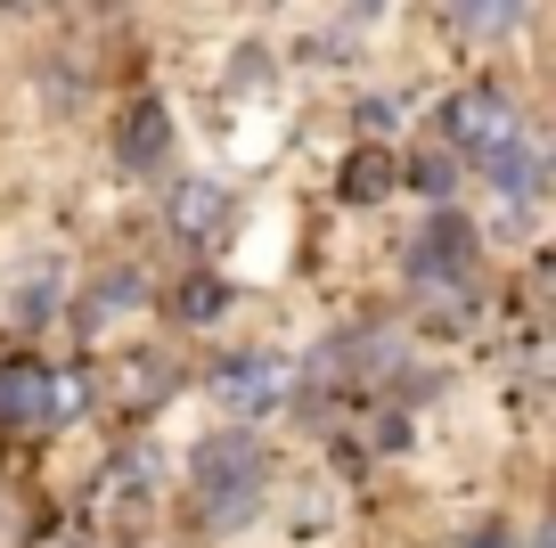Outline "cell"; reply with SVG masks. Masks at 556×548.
I'll return each instance as SVG.
<instances>
[{
	"instance_id": "6da1fadb",
	"label": "cell",
	"mask_w": 556,
	"mask_h": 548,
	"mask_svg": "<svg viewBox=\"0 0 556 548\" xmlns=\"http://www.w3.org/2000/svg\"><path fill=\"white\" fill-rule=\"evenodd\" d=\"M262 483H270V466H262V443H254V434H213V443L197 450V508H205L213 532L254 524Z\"/></svg>"
},
{
	"instance_id": "277c9868",
	"label": "cell",
	"mask_w": 556,
	"mask_h": 548,
	"mask_svg": "<svg viewBox=\"0 0 556 548\" xmlns=\"http://www.w3.org/2000/svg\"><path fill=\"white\" fill-rule=\"evenodd\" d=\"M213 394H222L238 418H270L278 401L295 394V377H287L278 352H229V360H213Z\"/></svg>"
},
{
	"instance_id": "52a82bcc",
	"label": "cell",
	"mask_w": 556,
	"mask_h": 548,
	"mask_svg": "<svg viewBox=\"0 0 556 548\" xmlns=\"http://www.w3.org/2000/svg\"><path fill=\"white\" fill-rule=\"evenodd\" d=\"M483 172H491V189H500V197H516V205H532V197H540V148H532V139H500V148H491L483 155Z\"/></svg>"
},
{
	"instance_id": "2e32d148",
	"label": "cell",
	"mask_w": 556,
	"mask_h": 548,
	"mask_svg": "<svg viewBox=\"0 0 556 548\" xmlns=\"http://www.w3.org/2000/svg\"><path fill=\"white\" fill-rule=\"evenodd\" d=\"M458 548H516V540H507V532L491 524V532H467V540H458Z\"/></svg>"
},
{
	"instance_id": "e0dca14e",
	"label": "cell",
	"mask_w": 556,
	"mask_h": 548,
	"mask_svg": "<svg viewBox=\"0 0 556 548\" xmlns=\"http://www.w3.org/2000/svg\"><path fill=\"white\" fill-rule=\"evenodd\" d=\"M361 9H377V0H361Z\"/></svg>"
},
{
	"instance_id": "5bb4252c",
	"label": "cell",
	"mask_w": 556,
	"mask_h": 548,
	"mask_svg": "<svg viewBox=\"0 0 556 548\" xmlns=\"http://www.w3.org/2000/svg\"><path fill=\"white\" fill-rule=\"evenodd\" d=\"M50 311H58V271H50V262H41V271L34 278H25V287H17V320H50Z\"/></svg>"
},
{
	"instance_id": "9c48e42d",
	"label": "cell",
	"mask_w": 556,
	"mask_h": 548,
	"mask_svg": "<svg viewBox=\"0 0 556 548\" xmlns=\"http://www.w3.org/2000/svg\"><path fill=\"white\" fill-rule=\"evenodd\" d=\"M123 311H139V271H115V278H99V287H90V303H83V327L99 336V327H115Z\"/></svg>"
},
{
	"instance_id": "8fae6325",
	"label": "cell",
	"mask_w": 556,
	"mask_h": 548,
	"mask_svg": "<svg viewBox=\"0 0 556 548\" xmlns=\"http://www.w3.org/2000/svg\"><path fill=\"white\" fill-rule=\"evenodd\" d=\"M148 483H156V459H148V450H131V459H115L99 475V491H106V508H139V499H148Z\"/></svg>"
},
{
	"instance_id": "30bf717a",
	"label": "cell",
	"mask_w": 556,
	"mask_h": 548,
	"mask_svg": "<svg viewBox=\"0 0 556 548\" xmlns=\"http://www.w3.org/2000/svg\"><path fill=\"white\" fill-rule=\"evenodd\" d=\"M336 189H344V205H377L384 189H393V155H377V148H361L344 164V180H336Z\"/></svg>"
},
{
	"instance_id": "ba28073f",
	"label": "cell",
	"mask_w": 556,
	"mask_h": 548,
	"mask_svg": "<svg viewBox=\"0 0 556 548\" xmlns=\"http://www.w3.org/2000/svg\"><path fill=\"white\" fill-rule=\"evenodd\" d=\"M173 229H180V238H222V229H229V189H213V180H180V189H173Z\"/></svg>"
},
{
	"instance_id": "4fadbf2b",
	"label": "cell",
	"mask_w": 556,
	"mask_h": 548,
	"mask_svg": "<svg viewBox=\"0 0 556 548\" xmlns=\"http://www.w3.org/2000/svg\"><path fill=\"white\" fill-rule=\"evenodd\" d=\"M173 311H180V320H197V327H205V320H222V311H229V287H222V278H189Z\"/></svg>"
},
{
	"instance_id": "9a60e30c",
	"label": "cell",
	"mask_w": 556,
	"mask_h": 548,
	"mask_svg": "<svg viewBox=\"0 0 556 548\" xmlns=\"http://www.w3.org/2000/svg\"><path fill=\"white\" fill-rule=\"evenodd\" d=\"M409 180H417L426 197H451V189H458V172L442 164V155H417V164H409Z\"/></svg>"
},
{
	"instance_id": "3957f363",
	"label": "cell",
	"mask_w": 556,
	"mask_h": 548,
	"mask_svg": "<svg viewBox=\"0 0 556 548\" xmlns=\"http://www.w3.org/2000/svg\"><path fill=\"white\" fill-rule=\"evenodd\" d=\"M467 271H475V229L458 222V213H434V222L409 238V278L426 295H458Z\"/></svg>"
},
{
	"instance_id": "7c38bea8",
	"label": "cell",
	"mask_w": 556,
	"mask_h": 548,
	"mask_svg": "<svg viewBox=\"0 0 556 548\" xmlns=\"http://www.w3.org/2000/svg\"><path fill=\"white\" fill-rule=\"evenodd\" d=\"M523 9H532V0H451L458 34H516Z\"/></svg>"
},
{
	"instance_id": "5b68a950",
	"label": "cell",
	"mask_w": 556,
	"mask_h": 548,
	"mask_svg": "<svg viewBox=\"0 0 556 548\" xmlns=\"http://www.w3.org/2000/svg\"><path fill=\"white\" fill-rule=\"evenodd\" d=\"M164 155H173V115H164V99H131L115 123V164L123 172H164Z\"/></svg>"
},
{
	"instance_id": "ac0fdd59",
	"label": "cell",
	"mask_w": 556,
	"mask_h": 548,
	"mask_svg": "<svg viewBox=\"0 0 556 548\" xmlns=\"http://www.w3.org/2000/svg\"><path fill=\"white\" fill-rule=\"evenodd\" d=\"M9 9H25V0H9Z\"/></svg>"
},
{
	"instance_id": "8992f818",
	"label": "cell",
	"mask_w": 556,
	"mask_h": 548,
	"mask_svg": "<svg viewBox=\"0 0 556 548\" xmlns=\"http://www.w3.org/2000/svg\"><path fill=\"white\" fill-rule=\"evenodd\" d=\"M442 123H451V139H458L467 155H491L500 139H516V107H507L500 90H458Z\"/></svg>"
},
{
	"instance_id": "7a4b0ae2",
	"label": "cell",
	"mask_w": 556,
	"mask_h": 548,
	"mask_svg": "<svg viewBox=\"0 0 556 548\" xmlns=\"http://www.w3.org/2000/svg\"><path fill=\"white\" fill-rule=\"evenodd\" d=\"M66 410H74V385H58L41 360H0V426L50 434Z\"/></svg>"
}]
</instances>
